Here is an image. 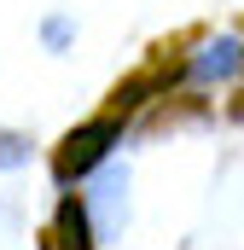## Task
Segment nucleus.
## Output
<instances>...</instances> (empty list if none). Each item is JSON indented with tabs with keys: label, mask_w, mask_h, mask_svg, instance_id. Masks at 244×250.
Wrapping results in <instances>:
<instances>
[{
	"label": "nucleus",
	"mask_w": 244,
	"mask_h": 250,
	"mask_svg": "<svg viewBox=\"0 0 244 250\" xmlns=\"http://www.w3.org/2000/svg\"><path fill=\"white\" fill-rule=\"evenodd\" d=\"M117 146V123L111 117H99V123H87V128H70L64 134V146L53 151V175L59 181H76V175H87L93 163H105V151Z\"/></svg>",
	"instance_id": "obj_1"
},
{
	"label": "nucleus",
	"mask_w": 244,
	"mask_h": 250,
	"mask_svg": "<svg viewBox=\"0 0 244 250\" xmlns=\"http://www.w3.org/2000/svg\"><path fill=\"white\" fill-rule=\"evenodd\" d=\"M239 64H244V47H239V41H227V35H221L215 47H203V53L192 59V76H198V82H221V76H233Z\"/></svg>",
	"instance_id": "obj_2"
},
{
	"label": "nucleus",
	"mask_w": 244,
	"mask_h": 250,
	"mask_svg": "<svg viewBox=\"0 0 244 250\" xmlns=\"http://www.w3.org/2000/svg\"><path fill=\"white\" fill-rule=\"evenodd\" d=\"M59 245L64 250H87V209H81L76 198L59 204Z\"/></svg>",
	"instance_id": "obj_3"
},
{
	"label": "nucleus",
	"mask_w": 244,
	"mask_h": 250,
	"mask_svg": "<svg viewBox=\"0 0 244 250\" xmlns=\"http://www.w3.org/2000/svg\"><path fill=\"white\" fill-rule=\"evenodd\" d=\"M23 157H29V140L12 134V128H0V169H18Z\"/></svg>",
	"instance_id": "obj_4"
}]
</instances>
